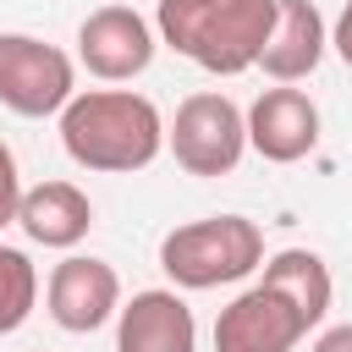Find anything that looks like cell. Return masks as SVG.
<instances>
[{"instance_id": "1", "label": "cell", "mask_w": 352, "mask_h": 352, "mask_svg": "<svg viewBox=\"0 0 352 352\" xmlns=\"http://www.w3.org/2000/svg\"><path fill=\"white\" fill-rule=\"evenodd\" d=\"M60 148L72 165L99 176H132L148 170L165 148V116L148 94L132 88H88L72 94L60 110Z\"/></svg>"}, {"instance_id": "2", "label": "cell", "mask_w": 352, "mask_h": 352, "mask_svg": "<svg viewBox=\"0 0 352 352\" xmlns=\"http://www.w3.org/2000/svg\"><path fill=\"white\" fill-rule=\"evenodd\" d=\"M275 28V0H160L154 33L209 77H236L258 66Z\"/></svg>"}, {"instance_id": "3", "label": "cell", "mask_w": 352, "mask_h": 352, "mask_svg": "<svg viewBox=\"0 0 352 352\" xmlns=\"http://www.w3.org/2000/svg\"><path fill=\"white\" fill-rule=\"evenodd\" d=\"M264 264V231L248 214H209L187 220L160 236V270L182 292H209L253 275Z\"/></svg>"}, {"instance_id": "4", "label": "cell", "mask_w": 352, "mask_h": 352, "mask_svg": "<svg viewBox=\"0 0 352 352\" xmlns=\"http://www.w3.org/2000/svg\"><path fill=\"white\" fill-rule=\"evenodd\" d=\"M165 148L187 176H226V170H236V160L248 148V121H242L236 99L204 88L176 104V116L165 126Z\"/></svg>"}, {"instance_id": "5", "label": "cell", "mask_w": 352, "mask_h": 352, "mask_svg": "<svg viewBox=\"0 0 352 352\" xmlns=\"http://www.w3.org/2000/svg\"><path fill=\"white\" fill-rule=\"evenodd\" d=\"M77 94V66L66 50L33 33H0V104L22 121L60 116Z\"/></svg>"}, {"instance_id": "6", "label": "cell", "mask_w": 352, "mask_h": 352, "mask_svg": "<svg viewBox=\"0 0 352 352\" xmlns=\"http://www.w3.org/2000/svg\"><path fill=\"white\" fill-rule=\"evenodd\" d=\"M314 324L302 319V308L292 297H280L275 286L253 280L248 292H236L220 319H214V352H292Z\"/></svg>"}, {"instance_id": "7", "label": "cell", "mask_w": 352, "mask_h": 352, "mask_svg": "<svg viewBox=\"0 0 352 352\" xmlns=\"http://www.w3.org/2000/svg\"><path fill=\"white\" fill-rule=\"evenodd\" d=\"M44 308L72 336L99 330L104 319L121 314V275H116V264H104L94 253H66L50 270V280H44Z\"/></svg>"}, {"instance_id": "8", "label": "cell", "mask_w": 352, "mask_h": 352, "mask_svg": "<svg viewBox=\"0 0 352 352\" xmlns=\"http://www.w3.org/2000/svg\"><path fill=\"white\" fill-rule=\"evenodd\" d=\"M242 121H248V148L270 165H297L319 148V104L292 82L264 88L242 110Z\"/></svg>"}, {"instance_id": "9", "label": "cell", "mask_w": 352, "mask_h": 352, "mask_svg": "<svg viewBox=\"0 0 352 352\" xmlns=\"http://www.w3.org/2000/svg\"><path fill=\"white\" fill-rule=\"evenodd\" d=\"M77 60L99 82H132L154 60V28L132 6H99L77 28Z\"/></svg>"}, {"instance_id": "10", "label": "cell", "mask_w": 352, "mask_h": 352, "mask_svg": "<svg viewBox=\"0 0 352 352\" xmlns=\"http://www.w3.org/2000/svg\"><path fill=\"white\" fill-rule=\"evenodd\" d=\"M116 352H198V324H192V308L176 297V286L132 292V302H121Z\"/></svg>"}, {"instance_id": "11", "label": "cell", "mask_w": 352, "mask_h": 352, "mask_svg": "<svg viewBox=\"0 0 352 352\" xmlns=\"http://www.w3.org/2000/svg\"><path fill=\"white\" fill-rule=\"evenodd\" d=\"M324 50H330V28H324L319 6L314 0H275V28H270V44L258 55L264 77L270 82H302L319 72Z\"/></svg>"}, {"instance_id": "12", "label": "cell", "mask_w": 352, "mask_h": 352, "mask_svg": "<svg viewBox=\"0 0 352 352\" xmlns=\"http://www.w3.org/2000/svg\"><path fill=\"white\" fill-rule=\"evenodd\" d=\"M16 226L28 231V242L72 253L88 236V226H94V204H88V192L77 182H38V187L22 192Z\"/></svg>"}, {"instance_id": "13", "label": "cell", "mask_w": 352, "mask_h": 352, "mask_svg": "<svg viewBox=\"0 0 352 352\" xmlns=\"http://www.w3.org/2000/svg\"><path fill=\"white\" fill-rule=\"evenodd\" d=\"M258 270H264L258 280L275 286L280 297H292L308 324H319V319L330 314V270H324L319 253H308V248H280V253L264 258Z\"/></svg>"}, {"instance_id": "14", "label": "cell", "mask_w": 352, "mask_h": 352, "mask_svg": "<svg viewBox=\"0 0 352 352\" xmlns=\"http://www.w3.org/2000/svg\"><path fill=\"white\" fill-rule=\"evenodd\" d=\"M33 302H38V270H33V258L22 248L0 242V336H16L33 319Z\"/></svg>"}, {"instance_id": "15", "label": "cell", "mask_w": 352, "mask_h": 352, "mask_svg": "<svg viewBox=\"0 0 352 352\" xmlns=\"http://www.w3.org/2000/svg\"><path fill=\"white\" fill-rule=\"evenodd\" d=\"M22 170H16V154H11V143L0 138V231L6 226H16V209H22Z\"/></svg>"}, {"instance_id": "16", "label": "cell", "mask_w": 352, "mask_h": 352, "mask_svg": "<svg viewBox=\"0 0 352 352\" xmlns=\"http://www.w3.org/2000/svg\"><path fill=\"white\" fill-rule=\"evenodd\" d=\"M330 50L341 55V66L352 72V0L341 6V16H336V28H330Z\"/></svg>"}, {"instance_id": "17", "label": "cell", "mask_w": 352, "mask_h": 352, "mask_svg": "<svg viewBox=\"0 0 352 352\" xmlns=\"http://www.w3.org/2000/svg\"><path fill=\"white\" fill-rule=\"evenodd\" d=\"M314 352H352V324H330V330L314 341Z\"/></svg>"}]
</instances>
